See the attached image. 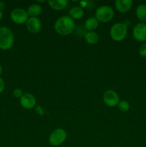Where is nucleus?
Listing matches in <instances>:
<instances>
[{"label": "nucleus", "mask_w": 146, "mask_h": 147, "mask_svg": "<svg viewBox=\"0 0 146 147\" xmlns=\"http://www.w3.org/2000/svg\"><path fill=\"white\" fill-rule=\"evenodd\" d=\"M42 11V8L39 4H32L29 6L27 12L29 17H37Z\"/></svg>", "instance_id": "4468645a"}, {"label": "nucleus", "mask_w": 146, "mask_h": 147, "mask_svg": "<svg viewBox=\"0 0 146 147\" xmlns=\"http://www.w3.org/2000/svg\"><path fill=\"white\" fill-rule=\"evenodd\" d=\"M99 22L94 17H90L86 20L84 22V28L88 32L94 31L98 27Z\"/></svg>", "instance_id": "2eb2a0df"}, {"label": "nucleus", "mask_w": 146, "mask_h": 147, "mask_svg": "<svg viewBox=\"0 0 146 147\" xmlns=\"http://www.w3.org/2000/svg\"><path fill=\"white\" fill-rule=\"evenodd\" d=\"M29 15L27 10L21 8L14 9L10 13V18L11 21L17 24H23L27 22L29 19Z\"/></svg>", "instance_id": "423d86ee"}, {"label": "nucleus", "mask_w": 146, "mask_h": 147, "mask_svg": "<svg viewBox=\"0 0 146 147\" xmlns=\"http://www.w3.org/2000/svg\"><path fill=\"white\" fill-rule=\"evenodd\" d=\"M145 24H146V23H145Z\"/></svg>", "instance_id": "cd10ccee"}, {"label": "nucleus", "mask_w": 146, "mask_h": 147, "mask_svg": "<svg viewBox=\"0 0 146 147\" xmlns=\"http://www.w3.org/2000/svg\"><path fill=\"white\" fill-rule=\"evenodd\" d=\"M2 18H3V11L0 10V21L2 20Z\"/></svg>", "instance_id": "393cba45"}, {"label": "nucleus", "mask_w": 146, "mask_h": 147, "mask_svg": "<svg viewBox=\"0 0 146 147\" xmlns=\"http://www.w3.org/2000/svg\"><path fill=\"white\" fill-rule=\"evenodd\" d=\"M26 27L31 34H37L42 29V22L37 17H29L26 22Z\"/></svg>", "instance_id": "9d476101"}, {"label": "nucleus", "mask_w": 146, "mask_h": 147, "mask_svg": "<svg viewBox=\"0 0 146 147\" xmlns=\"http://www.w3.org/2000/svg\"><path fill=\"white\" fill-rule=\"evenodd\" d=\"M84 37L85 41L90 45H95L96 43L98 42L99 40H100V37H99L98 34L94 31L86 32Z\"/></svg>", "instance_id": "dca6fc26"}, {"label": "nucleus", "mask_w": 146, "mask_h": 147, "mask_svg": "<svg viewBox=\"0 0 146 147\" xmlns=\"http://www.w3.org/2000/svg\"><path fill=\"white\" fill-rule=\"evenodd\" d=\"M75 22L69 15L59 17L54 24L56 32L61 36H68L75 30Z\"/></svg>", "instance_id": "f257e3e1"}, {"label": "nucleus", "mask_w": 146, "mask_h": 147, "mask_svg": "<svg viewBox=\"0 0 146 147\" xmlns=\"http://www.w3.org/2000/svg\"><path fill=\"white\" fill-rule=\"evenodd\" d=\"M117 107H118V109L122 112H127L130 110V103H129L128 101L127 100H120L118 105H117Z\"/></svg>", "instance_id": "a211bd4d"}, {"label": "nucleus", "mask_w": 146, "mask_h": 147, "mask_svg": "<svg viewBox=\"0 0 146 147\" xmlns=\"http://www.w3.org/2000/svg\"><path fill=\"white\" fill-rule=\"evenodd\" d=\"M21 106L25 109H32L37 103L35 96L30 93H26L23 94L19 98Z\"/></svg>", "instance_id": "1a4fd4ad"}, {"label": "nucleus", "mask_w": 146, "mask_h": 147, "mask_svg": "<svg viewBox=\"0 0 146 147\" xmlns=\"http://www.w3.org/2000/svg\"><path fill=\"white\" fill-rule=\"evenodd\" d=\"M115 15V11L110 6L102 5L99 7L94 12V17L99 22L106 23L111 21Z\"/></svg>", "instance_id": "20e7f679"}, {"label": "nucleus", "mask_w": 146, "mask_h": 147, "mask_svg": "<svg viewBox=\"0 0 146 147\" xmlns=\"http://www.w3.org/2000/svg\"><path fill=\"white\" fill-rule=\"evenodd\" d=\"M84 15V11L82 7L80 6H75L72 8L70 9L69 11V16L73 20H80L82 18Z\"/></svg>", "instance_id": "ddd939ff"}, {"label": "nucleus", "mask_w": 146, "mask_h": 147, "mask_svg": "<svg viewBox=\"0 0 146 147\" xmlns=\"http://www.w3.org/2000/svg\"><path fill=\"white\" fill-rule=\"evenodd\" d=\"M5 8H6L5 2H4V1H0V10H1V11H3Z\"/></svg>", "instance_id": "5701e85b"}, {"label": "nucleus", "mask_w": 146, "mask_h": 147, "mask_svg": "<svg viewBox=\"0 0 146 147\" xmlns=\"http://www.w3.org/2000/svg\"><path fill=\"white\" fill-rule=\"evenodd\" d=\"M23 94H24V93H23L22 90L20 88H15L12 91L13 96H14V98H20L23 96Z\"/></svg>", "instance_id": "6ab92c4d"}, {"label": "nucleus", "mask_w": 146, "mask_h": 147, "mask_svg": "<svg viewBox=\"0 0 146 147\" xmlns=\"http://www.w3.org/2000/svg\"><path fill=\"white\" fill-rule=\"evenodd\" d=\"M135 14L137 18L141 22H146V4H142L137 6L136 8Z\"/></svg>", "instance_id": "f3484780"}, {"label": "nucleus", "mask_w": 146, "mask_h": 147, "mask_svg": "<svg viewBox=\"0 0 146 147\" xmlns=\"http://www.w3.org/2000/svg\"><path fill=\"white\" fill-rule=\"evenodd\" d=\"M14 32L8 27H0V49L8 50L13 47L14 43Z\"/></svg>", "instance_id": "f03ea898"}, {"label": "nucleus", "mask_w": 146, "mask_h": 147, "mask_svg": "<svg viewBox=\"0 0 146 147\" xmlns=\"http://www.w3.org/2000/svg\"><path fill=\"white\" fill-rule=\"evenodd\" d=\"M67 138V134L62 128H57L52 131L49 136V143L53 146H59L62 144Z\"/></svg>", "instance_id": "39448f33"}, {"label": "nucleus", "mask_w": 146, "mask_h": 147, "mask_svg": "<svg viewBox=\"0 0 146 147\" xmlns=\"http://www.w3.org/2000/svg\"><path fill=\"white\" fill-rule=\"evenodd\" d=\"M113 147H118V146H113Z\"/></svg>", "instance_id": "bb28decb"}, {"label": "nucleus", "mask_w": 146, "mask_h": 147, "mask_svg": "<svg viewBox=\"0 0 146 147\" xmlns=\"http://www.w3.org/2000/svg\"><path fill=\"white\" fill-rule=\"evenodd\" d=\"M102 98L104 104L109 107H115L120 102V96L117 92L113 90H106L103 94Z\"/></svg>", "instance_id": "0eeeda50"}, {"label": "nucleus", "mask_w": 146, "mask_h": 147, "mask_svg": "<svg viewBox=\"0 0 146 147\" xmlns=\"http://www.w3.org/2000/svg\"><path fill=\"white\" fill-rule=\"evenodd\" d=\"M140 55L143 57H146V42L142 45L138 50Z\"/></svg>", "instance_id": "aec40b11"}, {"label": "nucleus", "mask_w": 146, "mask_h": 147, "mask_svg": "<svg viewBox=\"0 0 146 147\" xmlns=\"http://www.w3.org/2000/svg\"><path fill=\"white\" fill-rule=\"evenodd\" d=\"M49 7L56 11H61L64 9L68 4L67 0H48Z\"/></svg>", "instance_id": "f8f14e48"}, {"label": "nucleus", "mask_w": 146, "mask_h": 147, "mask_svg": "<svg viewBox=\"0 0 146 147\" xmlns=\"http://www.w3.org/2000/svg\"><path fill=\"white\" fill-rule=\"evenodd\" d=\"M36 111H37L40 115H42L43 113H44V111H43V109H42L40 106L37 107V109H36Z\"/></svg>", "instance_id": "4be33fe9"}, {"label": "nucleus", "mask_w": 146, "mask_h": 147, "mask_svg": "<svg viewBox=\"0 0 146 147\" xmlns=\"http://www.w3.org/2000/svg\"><path fill=\"white\" fill-rule=\"evenodd\" d=\"M2 73H3L2 66H1V65H0V77H1V74H2Z\"/></svg>", "instance_id": "a878e982"}, {"label": "nucleus", "mask_w": 146, "mask_h": 147, "mask_svg": "<svg viewBox=\"0 0 146 147\" xmlns=\"http://www.w3.org/2000/svg\"><path fill=\"white\" fill-rule=\"evenodd\" d=\"M133 4V0H116L115 7L118 12L125 14L131 9Z\"/></svg>", "instance_id": "9b49d317"}, {"label": "nucleus", "mask_w": 146, "mask_h": 147, "mask_svg": "<svg viewBox=\"0 0 146 147\" xmlns=\"http://www.w3.org/2000/svg\"><path fill=\"white\" fill-rule=\"evenodd\" d=\"M111 38L115 42H121L127 34V25L125 23L117 22L113 24L110 30Z\"/></svg>", "instance_id": "7ed1b4c3"}, {"label": "nucleus", "mask_w": 146, "mask_h": 147, "mask_svg": "<svg viewBox=\"0 0 146 147\" xmlns=\"http://www.w3.org/2000/svg\"><path fill=\"white\" fill-rule=\"evenodd\" d=\"M87 4H88V2H87V1H80V7H82V9L84 8V7H87Z\"/></svg>", "instance_id": "b1692460"}, {"label": "nucleus", "mask_w": 146, "mask_h": 147, "mask_svg": "<svg viewBox=\"0 0 146 147\" xmlns=\"http://www.w3.org/2000/svg\"><path fill=\"white\" fill-rule=\"evenodd\" d=\"M133 35L135 40L137 42L146 41V24L140 22L135 25L133 30Z\"/></svg>", "instance_id": "6e6552de"}, {"label": "nucleus", "mask_w": 146, "mask_h": 147, "mask_svg": "<svg viewBox=\"0 0 146 147\" xmlns=\"http://www.w3.org/2000/svg\"><path fill=\"white\" fill-rule=\"evenodd\" d=\"M4 88H5V83H4V80L0 77V93L4 91Z\"/></svg>", "instance_id": "412c9836"}]
</instances>
